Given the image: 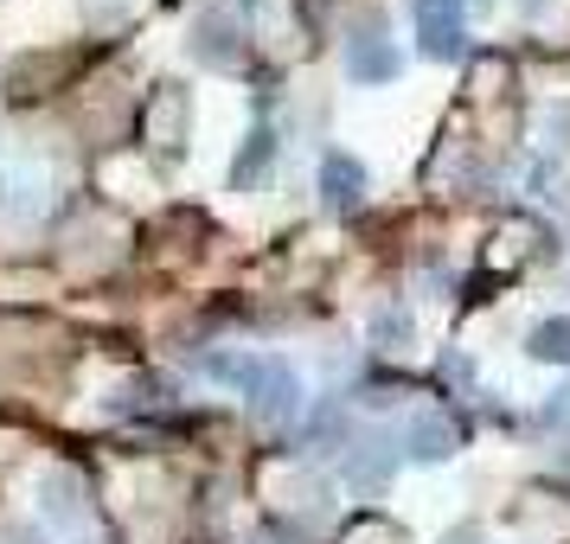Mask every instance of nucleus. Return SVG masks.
I'll return each instance as SVG.
<instances>
[{
	"mask_svg": "<svg viewBox=\"0 0 570 544\" xmlns=\"http://www.w3.org/2000/svg\"><path fill=\"white\" fill-rule=\"evenodd\" d=\"M199 372L218 378V385H232L237 397H244V411L257 416V423H269V429L295 423L302 404H308V397H302V372H295L283 353H206Z\"/></svg>",
	"mask_w": 570,
	"mask_h": 544,
	"instance_id": "1",
	"label": "nucleus"
},
{
	"mask_svg": "<svg viewBox=\"0 0 570 544\" xmlns=\"http://www.w3.org/2000/svg\"><path fill=\"white\" fill-rule=\"evenodd\" d=\"M346 78L365 83V90L404 78V46L385 32V13H365L360 32H346Z\"/></svg>",
	"mask_w": 570,
	"mask_h": 544,
	"instance_id": "2",
	"label": "nucleus"
},
{
	"mask_svg": "<svg viewBox=\"0 0 570 544\" xmlns=\"http://www.w3.org/2000/svg\"><path fill=\"white\" fill-rule=\"evenodd\" d=\"M411 27H416V52L436 65H462L468 58V13L462 0H411Z\"/></svg>",
	"mask_w": 570,
	"mask_h": 544,
	"instance_id": "3",
	"label": "nucleus"
},
{
	"mask_svg": "<svg viewBox=\"0 0 570 544\" xmlns=\"http://www.w3.org/2000/svg\"><path fill=\"white\" fill-rule=\"evenodd\" d=\"M186 58L206 65V71H232L237 58H244V27H237V13L206 7V13L186 27Z\"/></svg>",
	"mask_w": 570,
	"mask_h": 544,
	"instance_id": "4",
	"label": "nucleus"
},
{
	"mask_svg": "<svg viewBox=\"0 0 570 544\" xmlns=\"http://www.w3.org/2000/svg\"><path fill=\"white\" fill-rule=\"evenodd\" d=\"M397 455L404 462H416V467H436V462H449L455 455V423L442 411H411L404 423H397Z\"/></svg>",
	"mask_w": 570,
	"mask_h": 544,
	"instance_id": "5",
	"label": "nucleus"
},
{
	"mask_svg": "<svg viewBox=\"0 0 570 544\" xmlns=\"http://www.w3.org/2000/svg\"><path fill=\"white\" fill-rule=\"evenodd\" d=\"M397 462H404V455H397L391 436H360V442H346V455H340V481L353 493H385Z\"/></svg>",
	"mask_w": 570,
	"mask_h": 544,
	"instance_id": "6",
	"label": "nucleus"
},
{
	"mask_svg": "<svg viewBox=\"0 0 570 544\" xmlns=\"http://www.w3.org/2000/svg\"><path fill=\"white\" fill-rule=\"evenodd\" d=\"M365 160H353L346 148H327L321 155V199H327V211L334 218H353V211L365 206Z\"/></svg>",
	"mask_w": 570,
	"mask_h": 544,
	"instance_id": "7",
	"label": "nucleus"
},
{
	"mask_svg": "<svg viewBox=\"0 0 570 544\" xmlns=\"http://www.w3.org/2000/svg\"><path fill=\"white\" fill-rule=\"evenodd\" d=\"M32 513L39 525H83V481L71 467H46L32 487Z\"/></svg>",
	"mask_w": 570,
	"mask_h": 544,
	"instance_id": "8",
	"label": "nucleus"
},
{
	"mask_svg": "<svg viewBox=\"0 0 570 544\" xmlns=\"http://www.w3.org/2000/svg\"><path fill=\"white\" fill-rule=\"evenodd\" d=\"M186 116H193V103H186V90H174V83H160L155 103H148V141H155L167 160L186 155Z\"/></svg>",
	"mask_w": 570,
	"mask_h": 544,
	"instance_id": "9",
	"label": "nucleus"
},
{
	"mask_svg": "<svg viewBox=\"0 0 570 544\" xmlns=\"http://www.w3.org/2000/svg\"><path fill=\"white\" fill-rule=\"evenodd\" d=\"M269 160H276V135L263 129H250L244 135V148H237V160H232V192H250V186H263V174H269Z\"/></svg>",
	"mask_w": 570,
	"mask_h": 544,
	"instance_id": "10",
	"label": "nucleus"
},
{
	"mask_svg": "<svg viewBox=\"0 0 570 544\" xmlns=\"http://www.w3.org/2000/svg\"><path fill=\"white\" fill-rule=\"evenodd\" d=\"M365 334H372V346H379V353H411V346H416V314L391 301V308L372 314V327H365Z\"/></svg>",
	"mask_w": 570,
	"mask_h": 544,
	"instance_id": "11",
	"label": "nucleus"
},
{
	"mask_svg": "<svg viewBox=\"0 0 570 544\" xmlns=\"http://www.w3.org/2000/svg\"><path fill=\"white\" fill-rule=\"evenodd\" d=\"M525 353L539 365H570V314H544L539 327L525 334Z\"/></svg>",
	"mask_w": 570,
	"mask_h": 544,
	"instance_id": "12",
	"label": "nucleus"
},
{
	"mask_svg": "<svg viewBox=\"0 0 570 544\" xmlns=\"http://www.w3.org/2000/svg\"><path fill=\"white\" fill-rule=\"evenodd\" d=\"M519 13H525V20H544V13H551V7H558V0H513Z\"/></svg>",
	"mask_w": 570,
	"mask_h": 544,
	"instance_id": "13",
	"label": "nucleus"
},
{
	"mask_svg": "<svg viewBox=\"0 0 570 544\" xmlns=\"http://www.w3.org/2000/svg\"><path fill=\"white\" fill-rule=\"evenodd\" d=\"M7 544H39V538H32L27 525H13V532H7Z\"/></svg>",
	"mask_w": 570,
	"mask_h": 544,
	"instance_id": "14",
	"label": "nucleus"
},
{
	"mask_svg": "<svg viewBox=\"0 0 570 544\" xmlns=\"http://www.w3.org/2000/svg\"><path fill=\"white\" fill-rule=\"evenodd\" d=\"M449 544H474V532H462V538H449Z\"/></svg>",
	"mask_w": 570,
	"mask_h": 544,
	"instance_id": "15",
	"label": "nucleus"
}]
</instances>
